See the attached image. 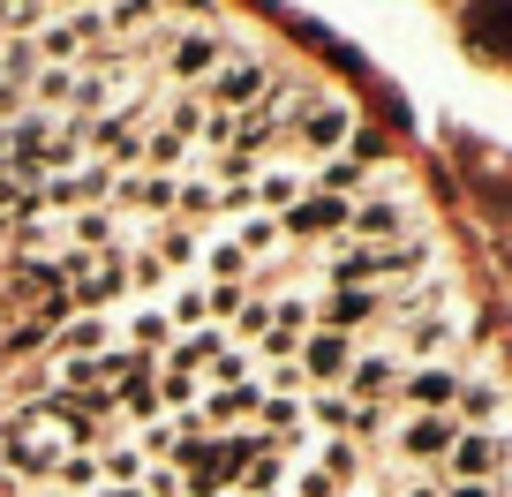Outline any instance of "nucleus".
I'll return each mask as SVG.
<instances>
[{"label":"nucleus","mask_w":512,"mask_h":497,"mask_svg":"<svg viewBox=\"0 0 512 497\" xmlns=\"http://www.w3.org/2000/svg\"><path fill=\"white\" fill-rule=\"evenodd\" d=\"M144 497H181V475L174 467H144Z\"/></svg>","instance_id":"nucleus-32"},{"label":"nucleus","mask_w":512,"mask_h":497,"mask_svg":"<svg viewBox=\"0 0 512 497\" xmlns=\"http://www.w3.org/2000/svg\"><path fill=\"white\" fill-rule=\"evenodd\" d=\"M113 189H121V204L174 211V189H181V181H174V174H128V181H113Z\"/></svg>","instance_id":"nucleus-5"},{"label":"nucleus","mask_w":512,"mask_h":497,"mask_svg":"<svg viewBox=\"0 0 512 497\" xmlns=\"http://www.w3.org/2000/svg\"><path fill=\"white\" fill-rule=\"evenodd\" d=\"M467 46L512 61V0H467Z\"/></svg>","instance_id":"nucleus-1"},{"label":"nucleus","mask_w":512,"mask_h":497,"mask_svg":"<svg viewBox=\"0 0 512 497\" xmlns=\"http://www.w3.org/2000/svg\"><path fill=\"white\" fill-rule=\"evenodd\" d=\"M211 317V294H174V317L166 324H204Z\"/></svg>","instance_id":"nucleus-29"},{"label":"nucleus","mask_w":512,"mask_h":497,"mask_svg":"<svg viewBox=\"0 0 512 497\" xmlns=\"http://www.w3.org/2000/svg\"><path fill=\"white\" fill-rule=\"evenodd\" d=\"M174 8H204V0H174Z\"/></svg>","instance_id":"nucleus-37"},{"label":"nucleus","mask_w":512,"mask_h":497,"mask_svg":"<svg viewBox=\"0 0 512 497\" xmlns=\"http://www.w3.org/2000/svg\"><path fill=\"white\" fill-rule=\"evenodd\" d=\"M83 347H106V324H98V317H91V324H76V332H68V354H83Z\"/></svg>","instance_id":"nucleus-33"},{"label":"nucleus","mask_w":512,"mask_h":497,"mask_svg":"<svg viewBox=\"0 0 512 497\" xmlns=\"http://www.w3.org/2000/svg\"><path fill=\"white\" fill-rule=\"evenodd\" d=\"M144 151H151V166H181V151H189V144H181L174 129H159V136H151Z\"/></svg>","instance_id":"nucleus-30"},{"label":"nucleus","mask_w":512,"mask_h":497,"mask_svg":"<svg viewBox=\"0 0 512 497\" xmlns=\"http://www.w3.org/2000/svg\"><path fill=\"white\" fill-rule=\"evenodd\" d=\"M400 445L415 452V460H437V452L460 445V422H452V415H422V422H407V430H400Z\"/></svg>","instance_id":"nucleus-4"},{"label":"nucleus","mask_w":512,"mask_h":497,"mask_svg":"<svg viewBox=\"0 0 512 497\" xmlns=\"http://www.w3.org/2000/svg\"><path fill=\"white\" fill-rule=\"evenodd\" d=\"M324 189H332V196H347V189H362V166H347V159H332V166H324Z\"/></svg>","instance_id":"nucleus-27"},{"label":"nucleus","mask_w":512,"mask_h":497,"mask_svg":"<svg viewBox=\"0 0 512 497\" xmlns=\"http://www.w3.org/2000/svg\"><path fill=\"white\" fill-rule=\"evenodd\" d=\"M76 241H83V249H106V257L121 249V241H113V219H106V211H83V219H76Z\"/></svg>","instance_id":"nucleus-21"},{"label":"nucleus","mask_w":512,"mask_h":497,"mask_svg":"<svg viewBox=\"0 0 512 497\" xmlns=\"http://www.w3.org/2000/svg\"><path fill=\"white\" fill-rule=\"evenodd\" d=\"M302 136L317 151H332L339 136H347V106H302Z\"/></svg>","instance_id":"nucleus-12"},{"label":"nucleus","mask_w":512,"mask_h":497,"mask_svg":"<svg viewBox=\"0 0 512 497\" xmlns=\"http://www.w3.org/2000/svg\"><path fill=\"white\" fill-rule=\"evenodd\" d=\"M0 68H8V76H38V46H31V38H8V46H0Z\"/></svg>","instance_id":"nucleus-24"},{"label":"nucleus","mask_w":512,"mask_h":497,"mask_svg":"<svg viewBox=\"0 0 512 497\" xmlns=\"http://www.w3.org/2000/svg\"><path fill=\"white\" fill-rule=\"evenodd\" d=\"M309 415H317L324 430H354V407H347V400H332V392H324V400L309 407Z\"/></svg>","instance_id":"nucleus-28"},{"label":"nucleus","mask_w":512,"mask_h":497,"mask_svg":"<svg viewBox=\"0 0 512 497\" xmlns=\"http://www.w3.org/2000/svg\"><path fill=\"white\" fill-rule=\"evenodd\" d=\"M204 264H211V279H219V287H234V279L249 272V257H241L234 241H211V249H204Z\"/></svg>","instance_id":"nucleus-17"},{"label":"nucleus","mask_w":512,"mask_h":497,"mask_svg":"<svg viewBox=\"0 0 512 497\" xmlns=\"http://www.w3.org/2000/svg\"><path fill=\"white\" fill-rule=\"evenodd\" d=\"M234 317H241V332H272V309H264V302H241Z\"/></svg>","instance_id":"nucleus-34"},{"label":"nucleus","mask_w":512,"mask_h":497,"mask_svg":"<svg viewBox=\"0 0 512 497\" xmlns=\"http://www.w3.org/2000/svg\"><path fill=\"white\" fill-rule=\"evenodd\" d=\"M347 377H354V392H384V385H392V377H400V369L384 362V354H369V362H354Z\"/></svg>","instance_id":"nucleus-23"},{"label":"nucleus","mask_w":512,"mask_h":497,"mask_svg":"<svg viewBox=\"0 0 512 497\" xmlns=\"http://www.w3.org/2000/svg\"><path fill=\"white\" fill-rule=\"evenodd\" d=\"M400 226H407L400 204H362L354 211V234H400Z\"/></svg>","instance_id":"nucleus-16"},{"label":"nucleus","mask_w":512,"mask_h":497,"mask_svg":"<svg viewBox=\"0 0 512 497\" xmlns=\"http://www.w3.org/2000/svg\"><path fill=\"white\" fill-rule=\"evenodd\" d=\"M128 332H136V347H166V339H174V324H166V309H144Z\"/></svg>","instance_id":"nucleus-25"},{"label":"nucleus","mask_w":512,"mask_h":497,"mask_svg":"<svg viewBox=\"0 0 512 497\" xmlns=\"http://www.w3.org/2000/svg\"><path fill=\"white\" fill-rule=\"evenodd\" d=\"M362 317H377V294H362V287H339L332 302H324V332H347V324H362Z\"/></svg>","instance_id":"nucleus-9"},{"label":"nucleus","mask_w":512,"mask_h":497,"mask_svg":"<svg viewBox=\"0 0 512 497\" xmlns=\"http://www.w3.org/2000/svg\"><path fill=\"white\" fill-rule=\"evenodd\" d=\"M460 407H467V415H490V407H497V392H490V385H475V392H460Z\"/></svg>","instance_id":"nucleus-35"},{"label":"nucleus","mask_w":512,"mask_h":497,"mask_svg":"<svg viewBox=\"0 0 512 497\" xmlns=\"http://www.w3.org/2000/svg\"><path fill=\"white\" fill-rule=\"evenodd\" d=\"M256 83H264V68H256V61H234V68L219 76V113L241 106V98H256Z\"/></svg>","instance_id":"nucleus-13"},{"label":"nucleus","mask_w":512,"mask_h":497,"mask_svg":"<svg viewBox=\"0 0 512 497\" xmlns=\"http://www.w3.org/2000/svg\"><path fill=\"white\" fill-rule=\"evenodd\" d=\"M287 226L294 234H332V226H347V204H339V196H309V204L287 211Z\"/></svg>","instance_id":"nucleus-8"},{"label":"nucleus","mask_w":512,"mask_h":497,"mask_svg":"<svg viewBox=\"0 0 512 497\" xmlns=\"http://www.w3.org/2000/svg\"><path fill=\"white\" fill-rule=\"evenodd\" d=\"M159 264H196V234H189V226H166V249H159Z\"/></svg>","instance_id":"nucleus-26"},{"label":"nucleus","mask_w":512,"mask_h":497,"mask_svg":"<svg viewBox=\"0 0 512 497\" xmlns=\"http://www.w3.org/2000/svg\"><path fill=\"white\" fill-rule=\"evenodd\" d=\"M234 249H241V257H264V249H279V219H249V226L234 234Z\"/></svg>","instance_id":"nucleus-20"},{"label":"nucleus","mask_w":512,"mask_h":497,"mask_svg":"<svg viewBox=\"0 0 512 497\" xmlns=\"http://www.w3.org/2000/svg\"><path fill=\"white\" fill-rule=\"evenodd\" d=\"M294 422H302V407H294V400H272V407H264V430H272V437H287Z\"/></svg>","instance_id":"nucleus-31"},{"label":"nucleus","mask_w":512,"mask_h":497,"mask_svg":"<svg viewBox=\"0 0 512 497\" xmlns=\"http://www.w3.org/2000/svg\"><path fill=\"white\" fill-rule=\"evenodd\" d=\"M497 460H505V445H497V437H460V445H452V467H460L467 482H475V475H490Z\"/></svg>","instance_id":"nucleus-11"},{"label":"nucleus","mask_w":512,"mask_h":497,"mask_svg":"<svg viewBox=\"0 0 512 497\" xmlns=\"http://www.w3.org/2000/svg\"><path fill=\"white\" fill-rule=\"evenodd\" d=\"M151 16H159V0H113V8H106V31H144Z\"/></svg>","instance_id":"nucleus-18"},{"label":"nucleus","mask_w":512,"mask_h":497,"mask_svg":"<svg viewBox=\"0 0 512 497\" xmlns=\"http://www.w3.org/2000/svg\"><path fill=\"white\" fill-rule=\"evenodd\" d=\"M211 61H219V38H211V31H189V38L174 46V61H166V68H174L181 83H196V76H211Z\"/></svg>","instance_id":"nucleus-7"},{"label":"nucleus","mask_w":512,"mask_h":497,"mask_svg":"<svg viewBox=\"0 0 512 497\" xmlns=\"http://www.w3.org/2000/svg\"><path fill=\"white\" fill-rule=\"evenodd\" d=\"M23 294H31V309H38V332H46V324L68 309V287H61V272H46V264H38V272H23Z\"/></svg>","instance_id":"nucleus-6"},{"label":"nucleus","mask_w":512,"mask_h":497,"mask_svg":"<svg viewBox=\"0 0 512 497\" xmlns=\"http://www.w3.org/2000/svg\"><path fill=\"white\" fill-rule=\"evenodd\" d=\"M407 392H415L422 407H445V400H460V385H452L445 369H422V377H407Z\"/></svg>","instance_id":"nucleus-15"},{"label":"nucleus","mask_w":512,"mask_h":497,"mask_svg":"<svg viewBox=\"0 0 512 497\" xmlns=\"http://www.w3.org/2000/svg\"><path fill=\"white\" fill-rule=\"evenodd\" d=\"M302 369L309 377H317V385H332V377H347L354 369V347H347V332H317V339H302Z\"/></svg>","instance_id":"nucleus-3"},{"label":"nucleus","mask_w":512,"mask_h":497,"mask_svg":"<svg viewBox=\"0 0 512 497\" xmlns=\"http://www.w3.org/2000/svg\"><path fill=\"white\" fill-rule=\"evenodd\" d=\"M8 460H16L23 475H61L68 445H61V437H46V430H38V415H23L16 430H8Z\"/></svg>","instance_id":"nucleus-2"},{"label":"nucleus","mask_w":512,"mask_h":497,"mask_svg":"<svg viewBox=\"0 0 512 497\" xmlns=\"http://www.w3.org/2000/svg\"><path fill=\"white\" fill-rule=\"evenodd\" d=\"M249 407H256V392H249V385H226V392H211L204 422H234V415H249Z\"/></svg>","instance_id":"nucleus-19"},{"label":"nucleus","mask_w":512,"mask_h":497,"mask_svg":"<svg viewBox=\"0 0 512 497\" xmlns=\"http://www.w3.org/2000/svg\"><path fill=\"white\" fill-rule=\"evenodd\" d=\"M128 287V272H121V257H106V264H98V272H83L76 279V302H91V309H106L113 302V294H121Z\"/></svg>","instance_id":"nucleus-10"},{"label":"nucleus","mask_w":512,"mask_h":497,"mask_svg":"<svg viewBox=\"0 0 512 497\" xmlns=\"http://www.w3.org/2000/svg\"><path fill=\"white\" fill-rule=\"evenodd\" d=\"M475 196H482V211H512V174H505V166H497V174H490V166H482Z\"/></svg>","instance_id":"nucleus-22"},{"label":"nucleus","mask_w":512,"mask_h":497,"mask_svg":"<svg viewBox=\"0 0 512 497\" xmlns=\"http://www.w3.org/2000/svg\"><path fill=\"white\" fill-rule=\"evenodd\" d=\"M294 196H302V181H294L287 166H279V174H264V181H256V204H264V211H294Z\"/></svg>","instance_id":"nucleus-14"},{"label":"nucleus","mask_w":512,"mask_h":497,"mask_svg":"<svg viewBox=\"0 0 512 497\" xmlns=\"http://www.w3.org/2000/svg\"><path fill=\"white\" fill-rule=\"evenodd\" d=\"M452 497H490V490H482V482H460V490H452Z\"/></svg>","instance_id":"nucleus-36"}]
</instances>
